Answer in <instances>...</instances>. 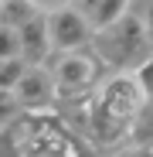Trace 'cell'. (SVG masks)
<instances>
[{
    "instance_id": "cell-1",
    "label": "cell",
    "mask_w": 153,
    "mask_h": 157,
    "mask_svg": "<svg viewBox=\"0 0 153 157\" xmlns=\"http://www.w3.org/2000/svg\"><path fill=\"white\" fill-rule=\"evenodd\" d=\"M143 106L146 99L140 96L133 75H119V72L106 75L89 99V147L99 157L126 147V133Z\"/></svg>"
},
{
    "instance_id": "cell-2",
    "label": "cell",
    "mask_w": 153,
    "mask_h": 157,
    "mask_svg": "<svg viewBox=\"0 0 153 157\" xmlns=\"http://www.w3.org/2000/svg\"><path fill=\"white\" fill-rule=\"evenodd\" d=\"M89 51L95 62L106 68L109 75H129L143 65L153 62V48H150V4H126V14L92 34Z\"/></svg>"
},
{
    "instance_id": "cell-3",
    "label": "cell",
    "mask_w": 153,
    "mask_h": 157,
    "mask_svg": "<svg viewBox=\"0 0 153 157\" xmlns=\"http://www.w3.org/2000/svg\"><path fill=\"white\" fill-rule=\"evenodd\" d=\"M51 82H55V99H68V96H89L109 72L95 62V55L89 48L82 51H65V55H48V62L41 65Z\"/></svg>"
},
{
    "instance_id": "cell-4",
    "label": "cell",
    "mask_w": 153,
    "mask_h": 157,
    "mask_svg": "<svg viewBox=\"0 0 153 157\" xmlns=\"http://www.w3.org/2000/svg\"><path fill=\"white\" fill-rule=\"evenodd\" d=\"M20 157H99L85 140H78L71 130L51 113L31 116L27 144H24Z\"/></svg>"
},
{
    "instance_id": "cell-5",
    "label": "cell",
    "mask_w": 153,
    "mask_h": 157,
    "mask_svg": "<svg viewBox=\"0 0 153 157\" xmlns=\"http://www.w3.org/2000/svg\"><path fill=\"white\" fill-rule=\"evenodd\" d=\"M41 14H44V31H48L51 55H65V51L89 48L92 31L82 21V14L75 10V4H41Z\"/></svg>"
},
{
    "instance_id": "cell-6",
    "label": "cell",
    "mask_w": 153,
    "mask_h": 157,
    "mask_svg": "<svg viewBox=\"0 0 153 157\" xmlns=\"http://www.w3.org/2000/svg\"><path fill=\"white\" fill-rule=\"evenodd\" d=\"M20 113L27 116H41V113H51V102H55V82L44 68H27L20 75V82L10 89Z\"/></svg>"
},
{
    "instance_id": "cell-7",
    "label": "cell",
    "mask_w": 153,
    "mask_h": 157,
    "mask_svg": "<svg viewBox=\"0 0 153 157\" xmlns=\"http://www.w3.org/2000/svg\"><path fill=\"white\" fill-rule=\"evenodd\" d=\"M17 48H20V62L27 65V68H41L48 62L51 48H48V31H44V14L31 17L17 31Z\"/></svg>"
},
{
    "instance_id": "cell-8",
    "label": "cell",
    "mask_w": 153,
    "mask_h": 157,
    "mask_svg": "<svg viewBox=\"0 0 153 157\" xmlns=\"http://www.w3.org/2000/svg\"><path fill=\"white\" fill-rule=\"evenodd\" d=\"M75 10L82 14V21L89 24V31L95 34L102 28H109V24H116L126 14V4H122V0H78Z\"/></svg>"
},
{
    "instance_id": "cell-9",
    "label": "cell",
    "mask_w": 153,
    "mask_h": 157,
    "mask_svg": "<svg viewBox=\"0 0 153 157\" xmlns=\"http://www.w3.org/2000/svg\"><path fill=\"white\" fill-rule=\"evenodd\" d=\"M38 14H41V4H31V0H0V28L20 31Z\"/></svg>"
},
{
    "instance_id": "cell-10",
    "label": "cell",
    "mask_w": 153,
    "mask_h": 157,
    "mask_svg": "<svg viewBox=\"0 0 153 157\" xmlns=\"http://www.w3.org/2000/svg\"><path fill=\"white\" fill-rule=\"evenodd\" d=\"M153 106L146 102V106L136 113V120H133V126H129V133H126V147L129 150H140V147H150V140H153Z\"/></svg>"
},
{
    "instance_id": "cell-11",
    "label": "cell",
    "mask_w": 153,
    "mask_h": 157,
    "mask_svg": "<svg viewBox=\"0 0 153 157\" xmlns=\"http://www.w3.org/2000/svg\"><path fill=\"white\" fill-rule=\"evenodd\" d=\"M27 72V65H24L20 58H0V89H14L20 82V75Z\"/></svg>"
},
{
    "instance_id": "cell-12",
    "label": "cell",
    "mask_w": 153,
    "mask_h": 157,
    "mask_svg": "<svg viewBox=\"0 0 153 157\" xmlns=\"http://www.w3.org/2000/svg\"><path fill=\"white\" fill-rule=\"evenodd\" d=\"M20 116V106H17V99H14V92H7V89H0V130H4L7 123H14Z\"/></svg>"
},
{
    "instance_id": "cell-13",
    "label": "cell",
    "mask_w": 153,
    "mask_h": 157,
    "mask_svg": "<svg viewBox=\"0 0 153 157\" xmlns=\"http://www.w3.org/2000/svg\"><path fill=\"white\" fill-rule=\"evenodd\" d=\"M129 75H133V82H136L140 96L150 102V99H153V62H150V65H143V68H136V72H129Z\"/></svg>"
},
{
    "instance_id": "cell-14",
    "label": "cell",
    "mask_w": 153,
    "mask_h": 157,
    "mask_svg": "<svg viewBox=\"0 0 153 157\" xmlns=\"http://www.w3.org/2000/svg\"><path fill=\"white\" fill-rule=\"evenodd\" d=\"M0 58H20L17 31H10V28H0Z\"/></svg>"
},
{
    "instance_id": "cell-15",
    "label": "cell",
    "mask_w": 153,
    "mask_h": 157,
    "mask_svg": "<svg viewBox=\"0 0 153 157\" xmlns=\"http://www.w3.org/2000/svg\"><path fill=\"white\" fill-rule=\"evenodd\" d=\"M102 157H129V147H119V150H109V154H102Z\"/></svg>"
},
{
    "instance_id": "cell-16",
    "label": "cell",
    "mask_w": 153,
    "mask_h": 157,
    "mask_svg": "<svg viewBox=\"0 0 153 157\" xmlns=\"http://www.w3.org/2000/svg\"><path fill=\"white\" fill-rule=\"evenodd\" d=\"M129 157H153L150 147H140V150H129Z\"/></svg>"
}]
</instances>
